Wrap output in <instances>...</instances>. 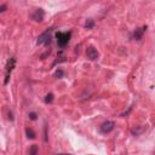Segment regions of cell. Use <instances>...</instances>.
<instances>
[{"label": "cell", "mask_w": 155, "mask_h": 155, "mask_svg": "<svg viewBox=\"0 0 155 155\" xmlns=\"http://www.w3.org/2000/svg\"><path fill=\"white\" fill-rule=\"evenodd\" d=\"M70 35H72L70 32H64V33L63 32H59V33H57L56 34V38H57L58 45L59 46H66L68 44L69 39H70Z\"/></svg>", "instance_id": "cell-1"}, {"label": "cell", "mask_w": 155, "mask_h": 155, "mask_svg": "<svg viewBox=\"0 0 155 155\" xmlns=\"http://www.w3.org/2000/svg\"><path fill=\"white\" fill-rule=\"evenodd\" d=\"M51 32H52V29H47L46 32H44L39 38H38V41L37 44L38 45H49L51 43Z\"/></svg>", "instance_id": "cell-2"}, {"label": "cell", "mask_w": 155, "mask_h": 155, "mask_svg": "<svg viewBox=\"0 0 155 155\" xmlns=\"http://www.w3.org/2000/svg\"><path fill=\"white\" fill-rule=\"evenodd\" d=\"M15 63H16V58H15V57L10 58V61L7 62V66H6V76H5V81H4V84H5V85L9 82L10 74H11V72H12V70H13V68H15Z\"/></svg>", "instance_id": "cell-3"}, {"label": "cell", "mask_w": 155, "mask_h": 155, "mask_svg": "<svg viewBox=\"0 0 155 155\" xmlns=\"http://www.w3.org/2000/svg\"><path fill=\"white\" fill-rule=\"evenodd\" d=\"M86 56H87V58H88V59L95 61V59H97V58H98L100 53H98L97 49H95L94 46H88V47L86 49Z\"/></svg>", "instance_id": "cell-4"}, {"label": "cell", "mask_w": 155, "mask_h": 155, "mask_svg": "<svg viewBox=\"0 0 155 155\" xmlns=\"http://www.w3.org/2000/svg\"><path fill=\"white\" fill-rule=\"evenodd\" d=\"M114 127H115V124L113 121H106L101 125V132L102 133H109L114 130Z\"/></svg>", "instance_id": "cell-5"}, {"label": "cell", "mask_w": 155, "mask_h": 155, "mask_svg": "<svg viewBox=\"0 0 155 155\" xmlns=\"http://www.w3.org/2000/svg\"><path fill=\"white\" fill-rule=\"evenodd\" d=\"M44 16H45V12L43 9H35V11L32 13V18L37 22H41L44 19Z\"/></svg>", "instance_id": "cell-6"}, {"label": "cell", "mask_w": 155, "mask_h": 155, "mask_svg": "<svg viewBox=\"0 0 155 155\" xmlns=\"http://www.w3.org/2000/svg\"><path fill=\"white\" fill-rule=\"evenodd\" d=\"M147 30V25L145 27H143V28H138V29H136L135 30V33H133V38L136 39V40H141L142 39V37H143V33Z\"/></svg>", "instance_id": "cell-7"}, {"label": "cell", "mask_w": 155, "mask_h": 155, "mask_svg": "<svg viewBox=\"0 0 155 155\" xmlns=\"http://www.w3.org/2000/svg\"><path fill=\"white\" fill-rule=\"evenodd\" d=\"M29 155H39V148H38V145L33 144L32 147L29 148Z\"/></svg>", "instance_id": "cell-8"}, {"label": "cell", "mask_w": 155, "mask_h": 155, "mask_svg": "<svg viewBox=\"0 0 155 155\" xmlns=\"http://www.w3.org/2000/svg\"><path fill=\"white\" fill-rule=\"evenodd\" d=\"M25 135L29 139H34L35 138V132L32 129H25Z\"/></svg>", "instance_id": "cell-9"}, {"label": "cell", "mask_w": 155, "mask_h": 155, "mask_svg": "<svg viewBox=\"0 0 155 155\" xmlns=\"http://www.w3.org/2000/svg\"><path fill=\"white\" fill-rule=\"evenodd\" d=\"M94 25H95L94 19H87L86 23H85V27H86L87 29H92V28H94Z\"/></svg>", "instance_id": "cell-10"}, {"label": "cell", "mask_w": 155, "mask_h": 155, "mask_svg": "<svg viewBox=\"0 0 155 155\" xmlns=\"http://www.w3.org/2000/svg\"><path fill=\"white\" fill-rule=\"evenodd\" d=\"M63 75H64V72L62 70V69H58V70H56V73H55V78H57V79L63 78Z\"/></svg>", "instance_id": "cell-11"}, {"label": "cell", "mask_w": 155, "mask_h": 155, "mask_svg": "<svg viewBox=\"0 0 155 155\" xmlns=\"http://www.w3.org/2000/svg\"><path fill=\"white\" fill-rule=\"evenodd\" d=\"M44 101H45V103H51V102L53 101V95H52V94H49V95H46Z\"/></svg>", "instance_id": "cell-12"}, {"label": "cell", "mask_w": 155, "mask_h": 155, "mask_svg": "<svg viewBox=\"0 0 155 155\" xmlns=\"http://www.w3.org/2000/svg\"><path fill=\"white\" fill-rule=\"evenodd\" d=\"M28 116H29L30 120H37V114H35V113H29Z\"/></svg>", "instance_id": "cell-13"}, {"label": "cell", "mask_w": 155, "mask_h": 155, "mask_svg": "<svg viewBox=\"0 0 155 155\" xmlns=\"http://www.w3.org/2000/svg\"><path fill=\"white\" fill-rule=\"evenodd\" d=\"M6 9H7V6H6V5H1V6H0V12L6 11Z\"/></svg>", "instance_id": "cell-14"}, {"label": "cell", "mask_w": 155, "mask_h": 155, "mask_svg": "<svg viewBox=\"0 0 155 155\" xmlns=\"http://www.w3.org/2000/svg\"><path fill=\"white\" fill-rule=\"evenodd\" d=\"M9 119H10V120H13V116H12V113H9Z\"/></svg>", "instance_id": "cell-15"}]
</instances>
